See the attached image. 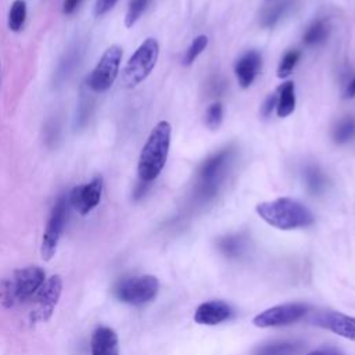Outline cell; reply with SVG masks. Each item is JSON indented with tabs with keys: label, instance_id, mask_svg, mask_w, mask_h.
Listing matches in <instances>:
<instances>
[{
	"label": "cell",
	"instance_id": "7a4b0ae2",
	"mask_svg": "<svg viewBox=\"0 0 355 355\" xmlns=\"http://www.w3.org/2000/svg\"><path fill=\"white\" fill-rule=\"evenodd\" d=\"M257 214L270 226L280 230L306 227L313 223L312 211L301 201L290 197L263 201L257 205Z\"/></svg>",
	"mask_w": 355,
	"mask_h": 355
},
{
	"label": "cell",
	"instance_id": "8fae6325",
	"mask_svg": "<svg viewBox=\"0 0 355 355\" xmlns=\"http://www.w3.org/2000/svg\"><path fill=\"white\" fill-rule=\"evenodd\" d=\"M103 193V178L94 176L89 183L75 186L69 194V204L80 214L87 215L93 211L100 200Z\"/></svg>",
	"mask_w": 355,
	"mask_h": 355
},
{
	"label": "cell",
	"instance_id": "44dd1931",
	"mask_svg": "<svg viewBox=\"0 0 355 355\" xmlns=\"http://www.w3.org/2000/svg\"><path fill=\"white\" fill-rule=\"evenodd\" d=\"M355 137V118L347 116L341 119L333 129V140L338 144L348 143Z\"/></svg>",
	"mask_w": 355,
	"mask_h": 355
},
{
	"label": "cell",
	"instance_id": "603a6c76",
	"mask_svg": "<svg viewBox=\"0 0 355 355\" xmlns=\"http://www.w3.org/2000/svg\"><path fill=\"white\" fill-rule=\"evenodd\" d=\"M300 57H301V53L300 50H288L280 60L279 62V67H277V78L280 79H284L287 78L293 69L295 68L297 62L300 61Z\"/></svg>",
	"mask_w": 355,
	"mask_h": 355
},
{
	"label": "cell",
	"instance_id": "f1b7e54d",
	"mask_svg": "<svg viewBox=\"0 0 355 355\" xmlns=\"http://www.w3.org/2000/svg\"><path fill=\"white\" fill-rule=\"evenodd\" d=\"M276 103H277V94H269L261 107V114L263 116H269L272 111L276 108Z\"/></svg>",
	"mask_w": 355,
	"mask_h": 355
},
{
	"label": "cell",
	"instance_id": "d6a6232c",
	"mask_svg": "<svg viewBox=\"0 0 355 355\" xmlns=\"http://www.w3.org/2000/svg\"><path fill=\"white\" fill-rule=\"evenodd\" d=\"M147 184H148V183H144V182H140V183L137 184V187H136V190H135V198H139V197H141V196L146 193Z\"/></svg>",
	"mask_w": 355,
	"mask_h": 355
},
{
	"label": "cell",
	"instance_id": "8992f818",
	"mask_svg": "<svg viewBox=\"0 0 355 355\" xmlns=\"http://www.w3.org/2000/svg\"><path fill=\"white\" fill-rule=\"evenodd\" d=\"M159 283L155 276L143 275L121 280L114 290L115 297L130 305H143L153 301L158 294Z\"/></svg>",
	"mask_w": 355,
	"mask_h": 355
},
{
	"label": "cell",
	"instance_id": "1f68e13d",
	"mask_svg": "<svg viewBox=\"0 0 355 355\" xmlns=\"http://www.w3.org/2000/svg\"><path fill=\"white\" fill-rule=\"evenodd\" d=\"M343 96H344V98H354L355 97V75L345 85Z\"/></svg>",
	"mask_w": 355,
	"mask_h": 355
},
{
	"label": "cell",
	"instance_id": "cb8c5ba5",
	"mask_svg": "<svg viewBox=\"0 0 355 355\" xmlns=\"http://www.w3.org/2000/svg\"><path fill=\"white\" fill-rule=\"evenodd\" d=\"M219 248L225 255L229 257H236L239 255L243 248H244V240L241 236L237 234H232V236H225L223 239H220L219 241Z\"/></svg>",
	"mask_w": 355,
	"mask_h": 355
},
{
	"label": "cell",
	"instance_id": "ffe728a7",
	"mask_svg": "<svg viewBox=\"0 0 355 355\" xmlns=\"http://www.w3.org/2000/svg\"><path fill=\"white\" fill-rule=\"evenodd\" d=\"M304 179H305V184H306L308 190L313 194L322 193L323 189L326 187V176L315 165H309L305 168Z\"/></svg>",
	"mask_w": 355,
	"mask_h": 355
},
{
	"label": "cell",
	"instance_id": "4dcf8cb0",
	"mask_svg": "<svg viewBox=\"0 0 355 355\" xmlns=\"http://www.w3.org/2000/svg\"><path fill=\"white\" fill-rule=\"evenodd\" d=\"M79 3H80V0H64V3H62V14L71 15L76 10Z\"/></svg>",
	"mask_w": 355,
	"mask_h": 355
},
{
	"label": "cell",
	"instance_id": "52a82bcc",
	"mask_svg": "<svg viewBox=\"0 0 355 355\" xmlns=\"http://www.w3.org/2000/svg\"><path fill=\"white\" fill-rule=\"evenodd\" d=\"M44 283V272L39 266H28L14 272L6 283L4 294L10 305L31 298Z\"/></svg>",
	"mask_w": 355,
	"mask_h": 355
},
{
	"label": "cell",
	"instance_id": "83f0119b",
	"mask_svg": "<svg viewBox=\"0 0 355 355\" xmlns=\"http://www.w3.org/2000/svg\"><path fill=\"white\" fill-rule=\"evenodd\" d=\"M118 3V0H96L94 3V17H103L110 10L114 8V6Z\"/></svg>",
	"mask_w": 355,
	"mask_h": 355
},
{
	"label": "cell",
	"instance_id": "277c9868",
	"mask_svg": "<svg viewBox=\"0 0 355 355\" xmlns=\"http://www.w3.org/2000/svg\"><path fill=\"white\" fill-rule=\"evenodd\" d=\"M232 159V150H220L208 157L198 168V196L204 200L216 194Z\"/></svg>",
	"mask_w": 355,
	"mask_h": 355
},
{
	"label": "cell",
	"instance_id": "5bb4252c",
	"mask_svg": "<svg viewBox=\"0 0 355 355\" xmlns=\"http://www.w3.org/2000/svg\"><path fill=\"white\" fill-rule=\"evenodd\" d=\"M262 67L261 53L257 50H248L244 53L234 65V75L239 85L243 89H247L255 80L259 69Z\"/></svg>",
	"mask_w": 355,
	"mask_h": 355
},
{
	"label": "cell",
	"instance_id": "9c48e42d",
	"mask_svg": "<svg viewBox=\"0 0 355 355\" xmlns=\"http://www.w3.org/2000/svg\"><path fill=\"white\" fill-rule=\"evenodd\" d=\"M308 311V306L301 302H291L268 308L258 313L252 323L257 327H275L286 326L300 320Z\"/></svg>",
	"mask_w": 355,
	"mask_h": 355
},
{
	"label": "cell",
	"instance_id": "484cf974",
	"mask_svg": "<svg viewBox=\"0 0 355 355\" xmlns=\"http://www.w3.org/2000/svg\"><path fill=\"white\" fill-rule=\"evenodd\" d=\"M287 7H288L287 1H280V3H277V4H275V6H272L270 8H268V10L263 12L261 24H262L265 28H272V26L276 25V22L284 15Z\"/></svg>",
	"mask_w": 355,
	"mask_h": 355
},
{
	"label": "cell",
	"instance_id": "ba28073f",
	"mask_svg": "<svg viewBox=\"0 0 355 355\" xmlns=\"http://www.w3.org/2000/svg\"><path fill=\"white\" fill-rule=\"evenodd\" d=\"M68 202L69 201L67 200L65 196H60L51 209V214L43 234V240H42V258L44 261L51 259L53 255L55 254L60 236L67 222Z\"/></svg>",
	"mask_w": 355,
	"mask_h": 355
},
{
	"label": "cell",
	"instance_id": "e0dca14e",
	"mask_svg": "<svg viewBox=\"0 0 355 355\" xmlns=\"http://www.w3.org/2000/svg\"><path fill=\"white\" fill-rule=\"evenodd\" d=\"M301 348L302 345L295 341H276L258 348L254 355H297Z\"/></svg>",
	"mask_w": 355,
	"mask_h": 355
},
{
	"label": "cell",
	"instance_id": "6da1fadb",
	"mask_svg": "<svg viewBox=\"0 0 355 355\" xmlns=\"http://www.w3.org/2000/svg\"><path fill=\"white\" fill-rule=\"evenodd\" d=\"M172 126L168 121H159L150 132L137 162L140 182L151 183L162 172L169 153Z\"/></svg>",
	"mask_w": 355,
	"mask_h": 355
},
{
	"label": "cell",
	"instance_id": "4316f807",
	"mask_svg": "<svg viewBox=\"0 0 355 355\" xmlns=\"http://www.w3.org/2000/svg\"><path fill=\"white\" fill-rule=\"evenodd\" d=\"M222 121H223V105L220 101H215L205 111V125L209 129H218Z\"/></svg>",
	"mask_w": 355,
	"mask_h": 355
},
{
	"label": "cell",
	"instance_id": "5b68a950",
	"mask_svg": "<svg viewBox=\"0 0 355 355\" xmlns=\"http://www.w3.org/2000/svg\"><path fill=\"white\" fill-rule=\"evenodd\" d=\"M122 47L118 44L110 46L93 68V71L89 73L86 83L90 87V90L96 93H104L107 92L115 82L121 61H122Z\"/></svg>",
	"mask_w": 355,
	"mask_h": 355
},
{
	"label": "cell",
	"instance_id": "3957f363",
	"mask_svg": "<svg viewBox=\"0 0 355 355\" xmlns=\"http://www.w3.org/2000/svg\"><path fill=\"white\" fill-rule=\"evenodd\" d=\"M159 55V44L155 37H147L128 60L122 80L126 87H136L153 72Z\"/></svg>",
	"mask_w": 355,
	"mask_h": 355
},
{
	"label": "cell",
	"instance_id": "ac0fdd59",
	"mask_svg": "<svg viewBox=\"0 0 355 355\" xmlns=\"http://www.w3.org/2000/svg\"><path fill=\"white\" fill-rule=\"evenodd\" d=\"M329 36V25L324 19L313 21L305 31L302 36V42L306 46H318L323 43Z\"/></svg>",
	"mask_w": 355,
	"mask_h": 355
},
{
	"label": "cell",
	"instance_id": "2e32d148",
	"mask_svg": "<svg viewBox=\"0 0 355 355\" xmlns=\"http://www.w3.org/2000/svg\"><path fill=\"white\" fill-rule=\"evenodd\" d=\"M295 110V87L294 82L287 80L277 87V103L276 114L280 118L291 115Z\"/></svg>",
	"mask_w": 355,
	"mask_h": 355
},
{
	"label": "cell",
	"instance_id": "9a60e30c",
	"mask_svg": "<svg viewBox=\"0 0 355 355\" xmlns=\"http://www.w3.org/2000/svg\"><path fill=\"white\" fill-rule=\"evenodd\" d=\"M92 355H119L118 336L110 327H98L94 330L90 341Z\"/></svg>",
	"mask_w": 355,
	"mask_h": 355
},
{
	"label": "cell",
	"instance_id": "d6986e66",
	"mask_svg": "<svg viewBox=\"0 0 355 355\" xmlns=\"http://www.w3.org/2000/svg\"><path fill=\"white\" fill-rule=\"evenodd\" d=\"M25 18H26L25 0H14L10 7L8 19H7V25H8L10 31L19 32L25 24Z\"/></svg>",
	"mask_w": 355,
	"mask_h": 355
},
{
	"label": "cell",
	"instance_id": "d4e9b609",
	"mask_svg": "<svg viewBox=\"0 0 355 355\" xmlns=\"http://www.w3.org/2000/svg\"><path fill=\"white\" fill-rule=\"evenodd\" d=\"M150 0H130L126 15H125V26L132 28L136 21L141 17L144 10L147 8Z\"/></svg>",
	"mask_w": 355,
	"mask_h": 355
},
{
	"label": "cell",
	"instance_id": "30bf717a",
	"mask_svg": "<svg viewBox=\"0 0 355 355\" xmlns=\"http://www.w3.org/2000/svg\"><path fill=\"white\" fill-rule=\"evenodd\" d=\"M61 290L62 282L60 276H51L40 286L35 293L36 308L32 313V320H47L51 316L61 295Z\"/></svg>",
	"mask_w": 355,
	"mask_h": 355
},
{
	"label": "cell",
	"instance_id": "7c38bea8",
	"mask_svg": "<svg viewBox=\"0 0 355 355\" xmlns=\"http://www.w3.org/2000/svg\"><path fill=\"white\" fill-rule=\"evenodd\" d=\"M313 323L319 327L327 329L338 336L355 340V318L338 312H320L315 315Z\"/></svg>",
	"mask_w": 355,
	"mask_h": 355
},
{
	"label": "cell",
	"instance_id": "4fadbf2b",
	"mask_svg": "<svg viewBox=\"0 0 355 355\" xmlns=\"http://www.w3.org/2000/svg\"><path fill=\"white\" fill-rule=\"evenodd\" d=\"M233 316L232 306L220 300L202 302L194 312V320L200 324H219Z\"/></svg>",
	"mask_w": 355,
	"mask_h": 355
},
{
	"label": "cell",
	"instance_id": "f546056e",
	"mask_svg": "<svg viewBox=\"0 0 355 355\" xmlns=\"http://www.w3.org/2000/svg\"><path fill=\"white\" fill-rule=\"evenodd\" d=\"M306 355H343L337 348H331V347H323V348H318L313 349L311 352H308Z\"/></svg>",
	"mask_w": 355,
	"mask_h": 355
},
{
	"label": "cell",
	"instance_id": "7402d4cb",
	"mask_svg": "<svg viewBox=\"0 0 355 355\" xmlns=\"http://www.w3.org/2000/svg\"><path fill=\"white\" fill-rule=\"evenodd\" d=\"M208 46V36L207 35H198L193 39V42L190 43V46L187 47L184 57H183V64L184 65H191L197 57L205 50V47Z\"/></svg>",
	"mask_w": 355,
	"mask_h": 355
}]
</instances>
